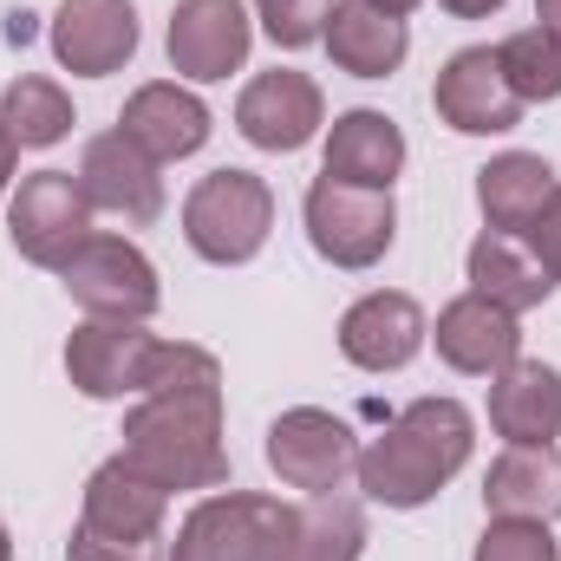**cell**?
Masks as SVG:
<instances>
[{
	"label": "cell",
	"instance_id": "cell-9",
	"mask_svg": "<svg viewBox=\"0 0 561 561\" xmlns=\"http://www.w3.org/2000/svg\"><path fill=\"white\" fill-rule=\"evenodd\" d=\"M249 46H255V20H249L242 0H176L170 7L163 53L183 79L216 85V79L249 66Z\"/></svg>",
	"mask_w": 561,
	"mask_h": 561
},
{
	"label": "cell",
	"instance_id": "cell-3",
	"mask_svg": "<svg viewBox=\"0 0 561 561\" xmlns=\"http://www.w3.org/2000/svg\"><path fill=\"white\" fill-rule=\"evenodd\" d=\"M275 229V190L255 170H209L190 196H183V242L216 262V268H242L268 249Z\"/></svg>",
	"mask_w": 561,
	"mask_h": 561
},
{
	"label": "cell",
	"instance_id": "cell-20",
	"mask_svg": "<svg viewBox=\"0 0 561 561\" xmlns=\"http://www.w3.org/2000/svg\"><path fill=\"white\" fill-rule=\"evenodd\" d=\"M463 275H470V294H483L490 307H503V313H516V320L556 294V275H549V268L536 262V249H529L523 236H510V229H483V236L470 242Z\"/></svg>",
	"mask_w": 561,
	"mask_h": 561
},
{
	"label": "cell",
	"instance_id": "cell-31",
	"mask_svg": "<svg viewBox=\"0 0 561 561\" xmlns=\"http://www.w3.org/2000/svg\"><path fill=\"white\" fill-rule=\"evenodd\" d=\"M523 242H529V249H536V262L561 280V183H556V196L542 203V216L523 229Z\"/></svg>",
	"mask_w": 561,
	"mask_h": 561
},
{
	"label": "cell",
	"instance_id": "cell-18",
	"mask_svg": "<svg viewBox=\"0 0 561 561\" xmlns=\"http://www.w3.org/2000/svg\"><path fill=\"white\" fill-rule=\"evenodd\" d=\"M118 131L150 150L157 163H176V157H196L209 131H216V118H209V105L190 92V85H176V79H150L138 85L131 99H125V112H118Z\"/></svg>",
	"mask_w": 561,
	"mask_h": 561
},
{
	"label": "cell",
	"instance_id": "cell-4",
	"mask_svg": "<svg viewBox=\"0 0 561 561\" xmlns=\"http://www.w3.org/2000/svg\"><path fill=\"white\" fill-rule=\"evenodd\" d=\"M287 536H294V503L255 490H216L183 516L170 561H280Z\"/></svg>",
	"mask_w": 561,
	"mask_h": 561
},
{
	"label": "cell",
	"instance_id": "cell-17",
	"mask_svg": "<svg viewBox=\"0 0 561 561\" xmlns=\"http://www.w3.org/2000/svg\"><path fill=\"white\" fill-rule=\"evenodd\" d=\"M431 340H437V359H444L450 373H470V379H496L503 366L523 359V327H516V313L490 307L483 294H457V300L437 313Z\"/></svg>",
	"mask_w": 561,
	"mask_h": 561
},
{
	"label": "cell",
	"instance_id": "cell-26",
	"mask_svg": "<svg viewBox=\"0 0 561 561\" xmlns=\"http://www.w3.org/2000/svg\"><path fill=\"white\" fill-rule=\"evenodd\" d=\"M0 131L20 144V150H53V144L72 131V99L59 79H39V72H20L7 92H0Z\"/></svg>",
	"mask_w": 561,
	"mask_h": 561
},
{
	"label": "cell",
	"instance_id": "cell-14",
	"mask_svg": "<svg viewBox=\"0 0 561 561\" xmlns=\"http://www.w3.org/2000/svg\"><path fill=\"white\" fill-rule=\"evenodd\" d=\"M431 340V320L412 294L399 287H379V294H359L346 313H340V353L359 366V373H399L412 366Z\"/></svg>",
	"mask_w": 561,
	"mask_h": 561
},
{
	"label": "cell",
	"instance_id": "cell-7",
	"mask_svg": "<svg viewBox=\"0 0 561 561\" xmlns=\"http://www.w3.org/2000/svg\"><path fill=\"white\" fill-rule=\"evenodd\" d=\"M59 280L92 320H150L163 307V280L150 268V255L125 236H105V229H92L79 242V255L59 268Z\"/></svg>",
	"mask_w": 561,
	"mask_h": 561
},
{
	"label": "cell",
	"instance_id": "cell-8",
	"mask_svg": "<svg viewBox=\"0 0 561 561\" xmlns=\"http://www.w3.org/2000/svg\"><path fill=\"white\" fill-rule=\"evenodd\" d=\"M353 463H359L353 424L320 412V405H294V412H280L268 424V470H275L287 490H300V496L340 490L353 477Z\"/></svg>",
	"mask_w": 561,
	"mask_h": 561
},
{
	"label": "cell",
	"instance_id": "cell-1",
	"mask_svg": "<svg viewBox=\"0 0 561 561\" xmlns=\"http://www.w3.org/2000/svg\"><path fill=\"white\" fill-rule=\"evenodd\" d=\"M125 457L144 477L176 490H222L229 444H222V366L209 346L163 340L144 379L138 405L125 412Z\"/></svg>",
	"mask_w": 561,
	"mask_h": 561
},
{
	"label": "cell",
	"instance_id": "cell-2",
	"mask_svg": "<svg viewBox=\"0 0 561 561\" xmlns=\"http://www.w3.org/2000/svg\"><path fill=\"white\" fill-rule=\"evenodd\" d=\"M477 450V419L457 399H412L373 444H359V490L386 510H424Z\"/></svg>",
	"mask_w": 561,
	"mask_h": 561
},
{
	"label": "cell",
	"instance_id": "cell-27",
	"mask_svg": "<svg viewBox=\"0 0 561 561\" xmlns=\"http://www.w3.org/2000/svg\"><path fill=\"white\" fill-rule=\"evenodd\" d=\"M496 66H503V79H510V92H516L523 105L561 99V33H549L542 20L523 26V33H510V39L496 46Z\"/></svg>",
	"mask_w": 561,
	"mask_h": 561
},
{
	"label": "cell",
	"instance_id": "cell-34",
	"mask_svg": "<svg viewBox=\"0 0 561 561\" xmlns=\"http://www.w3.org/2000/svg\"><path fill=\"white\" fill-rule=\"evenodd\" d=\"M536 20H542L549 33H561V0H536Z\"/></svg>",
	"mask_w": 561,
	"mask_h": 561
},
{
	"label": "cell",
	"instance_id": "cell-36",
	"mask_svg": "<svg viewBox=\"0 0 561 561\" xmlns=\"http://www.w3.org/2000/svg\"><path fill=\"white\" fill-rule=\"evenodd\" d=\"M0 561H13V536H7V523H0Z\"/></svg>",
	"mask_w": 561,
	"mask_h": 561
},
{
	"label": "cell",
	"instance_id": "cell-15",
	"mask_svg": "<svg viewBox=\"0 0 561 561\" xmlns=\"http://www.w3.org/2000/svg\"><path fill=\"white\" fill-rule=\"evenodd\" d=\"M163 516H170V490L157 477H144L125 450L85 477V503H79L85 529H99L112 542H163Z\"/></svg>",
	"mask_w": 561,
	"mask_h": 561
},
{
	"label": "cell",
	"instance_id": "cell-11",
	"mask_svg": "<svg viewBox=\"0 0 561 561\" xmlns=\"http://www.w3.org/2000/svg\"><path fill=\"white\" fill-rule=\"evenodd\" d=\"M157 333H144V320H92L66 340V379L85 399H138L150 366H157Z\"/></svg>",
	"mask_w": 561,
	"mask_h": 561
},
{
	"label": "cell",
	"instance_id": "cell-5",
	"mask_svg": "<svg viewBox=\"0 0 561 561\" xmlns=\"http://www.w3.org/2000/svg\"><path fill=\"white\" fill-rule=\"evenodd\" d=\"M300 216H307L313 255L333 262V268H373L399 242V203H392V190H359V183H340L327 170L307 183Z\"/></svg>",
	"mask_w": 561,
	"mask_h": 561
},
{
	"label": "cell",
	"instance_id": "cell-24",
	"mask_svg": "<svg viewBox=\"0 0 561 561\" xmlns=\"http://www.w3.org/2000/svg\"><path fill=\"white\" fill-rule=\"evenodd\" d=\"M556 196V170L536 157V150H503L477 170V209H483V229H510L523 236L542 203Z\"/></svg>",
	"mask_w": 561,
	"mask_h": 561
},
{
	"label": "cell",
	"instance_id": "cell-16",
	"mask_svg": "<svg viewBox=\"0 0 561 561\" xmlns=\"http://www.w3.org/2000/svg\"><path fill=\"white\" fill-rule=\"evenodd\" d=\"M138 53V7L131 0H59L53 13V59L72 79H105Z\"/></svg>",
	"mask_w": 561,
	"mask_h": 561
},
{
	"label": "cell",
	"instance_id": "cell-29",
	"mask_svg": "<svg viewBox=\"0 0 561 561\" xmlns=\"http://www.w3.org/2000/svg\"><path fill=\"white\" fill-rule=\"evenodd\" d=\"M327 13H333V0H255L262 33H268L275 46H287V53L313 46V39L327 33Z\"/></svg>",
	"mask_w": 561,
	"mask_h": 561
},
{
	"label": "cell",
	"instance_id": "cell-25",
	"mask_svg": "<svg viewBox=\"0 0 561 561\" xmlns=\"http://www.w3.org/2000/svg\"><path fill=\"white\" fill-rule=\"evenodd\" d=\"M366 556V510L346 490L294 503V536L280 561H359Z\"/></svg>",
	"mask_w": 561,
	"mask_h": 561
},
{
	"label": "cell",
	"instance_id": "cell-10",
	"mask_svg": "<svg viewBox=\"0 0 561 561\" xmlns=\"http://www.w3.org/2000/svg\"><path fill=\"white\" fill-rule=\"evenodd\" d=\"M431 105L450 131L463 138H503L523 125V99L510 92L503 66H496V46H463L437 66V85H431Z\"/></svg>",
	"mask_w": 561,
	"mask_h": 561
},
{
	"label": "cell",
	"instance_id": "cell-13",
	"mask_svg": "<svg viewBox=\"0 0 561 561\" xmlns=\"http://www.w3.org/2000/svg\"><path fill=\"white\" fill-rule=\"evenodd\" d=\"M79 190L92 196V209L105 216H125L131 229H150L163 216V176H157V157L138 150L125 131H99L79 150Z\"/></svg>",
	"mask_w": 561,
	"mask_h": 561
},
{
	"label": "cell",
	"instance_id": "cell-23",
	"mask_svg": "<svg viewBox=\"0 0 561 561\" xmlns=\"http://www.w3.org/2000/svg\"><path fill=\"white\" fill-rule=\"evenodd\" d=\"M483 510L490 516H523V523H556L561 516V450L556 444H510L490 477H483Z\"/></svg>",
	"mask_w": 561,
	"mask_h": 561
},
{
	"label": "cell",
	"instance_id": "cell-12",
	"mask_svg": "<svg viewBox=\"0 0 561 561\" xmlns=\"http://www.w3.org/2000/svg\"><path fill=\"white\" fill-rule=\"evenodd\" d=\"M320 125H327V99H320V85H313L307 72H294V66L255 72V79L242 85V99H236V131L255 144V150H275V157L313 144Z\"/></svg>",
	"mask_w": 561,
	"mask_h": 561
},
{
	"label": "cell",
	"instance_id": "cell-32",
	"mask_svg": "<svg viewBox=\"0 0 561 561\" xmlns=\"http://www.w3.org/2000/svg\"><path fill=\"white\" fill-rule=\"evenodd\" d=\"M437 7H444V13H457V20H490L503 0H437Z\"/></svg>",
	"mask_w": 561,
	"mask_h": 561
},
{
	"label": "cell",
	"instance_id": "cell-30",
	"mask_svg": "<svg viewBox=\"0 0 561 561\" xmlns=\"http://www.w3.org/2000/svg\"><path fill=\"white\" fill-rule=\"evenodd\" d=\"M66 561H163V542H112V536L72 523V536H66Z\"/></svg>",
	"mask_w": 561,
	"mask_h": 561
},
{
	"label": "cell",
	"instance_id": "cell-28",
	"mask_svg": "<svg viewBox=\"0 0 561 561\" xmlns=\"http://www.w3.org/2000/svg\"><path fill=\"white\" fill-rule=\"evenodd\" d=\"M470 561H561L549 523H523V516H490V529L477 536Z\"/></svg>",
	"mask_w": 561,
	"mask_h": 561
},
{
	"label": "cell",
	"instance_id": "cell-19",
	"mask_svg": "<svg viewBox=\"0 0 561 561\" xmlns=\"http://www.w3.org/2000/svg\"><path fill=\"white\" fill-rule=\"evenodd\" d=\"M320 46H327V59H333L340 72H353V79H392V72L405 66V53H412V33H405L399 13H379V7H366V0H333Z\"/></svg>",
	"mask_w": 561,
	"mask_h": 561
},
{
	"label": "cell",
	"instance_id": "cell-6",
	"mask_svg": "<svg viewBox=\"0 0 561 561\" xmlns=\"http://www.w3.org/2000/svg\"><path fill=\"white\" fill-rule=\"evenodd\" d=\"M7 236L33 268H66L79 255V242L92 236V196L79 190L72 170H33L20 176L13 203H7Z\"/></svg>",
	"mask_w": 561,
	"mask_h": 561
},
{
	"label": "cell",
	"instance_id": "cell-33",
	"mask_svg": "<svg viewBox=\"0 0 561 561\" xmlns=\"http://www.w3.org/2000/svg\"><path fill=\"white\" fill-rule=\"evenodd\" d=\"M13 163H20V144L7 138V131H0V196L13 190Z\"/></svg>",
	"mask_w": 561,
	"mask_h": 561
},
{
	"label": "cell",
	"instance_id": "cell-21",
	"mask_svg": "<svg viewBox=\"0 0 561 561\" xmlns=\"http://www.w3.org/2000/svg\"><path fill=\"white\" fill-rule=\"evenodd\" d=\"M320 170L340 176V183H359V190H392L399 170H405V131L373 105L340 112L333 131H327V163Z\"/></svg>",
	"mask_w": 561,
	"mask_h": 561
},
{
	"label": "cell",
	"instance_id": "cell-35",
	"mask_svg": "<svg viewBox=\"0 0 561 561\" xmlns=\"http://www.w3.org/2000/svg\"><path fill=\"white\" fill-rule=\"evenodd\" d=\"M366 7H379V13H399V20H405V13H412L419 0H366Z\"/></svg>",
	"mask_w": 561,
	"mask_h": 561
},
{
	"label": "cell",
	"instance_id": "cell-22",
	"mask_svg": "<svg viewBox=\"0 0 561 561\" xmlns=\"http://www.w3.org/2000/svg\"><path fill=\"white\" fill-rule=\"evenodd\" d=\"M490 431L510 444H556L561 437V373L542 359H516L490 379Z\"/></svg>",
	"mask_w": 561,
	"mask_h": 561
}]
</instances>
